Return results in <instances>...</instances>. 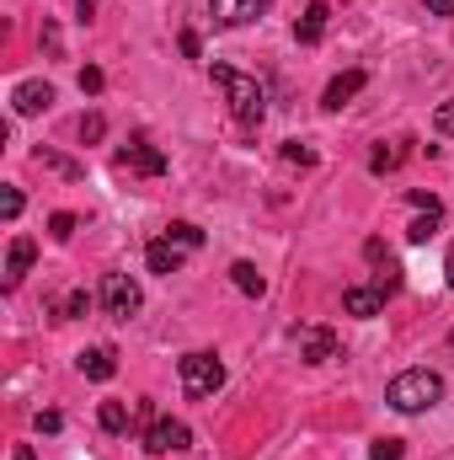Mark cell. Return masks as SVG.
<instances>
[{
	"label": "cell",
	"instance_id": "cell-29",
	"mask_svg": "<svg viewBox=\"0 0 454 460\" xmlns=\"http://www.w3.org/2000/svg\"><path fill=\"white\" fill-rule=\"evenodd\" d=\"M433 128H439V134H454V102H444V108L433 113Z\"/></svg>",
	"mask_w": 454,
	"mask_h": 460
},
{
	"label": "cell",
	"instance_id": "cell-32",
	"mask_svg": "<svg viewBox=\"0 0 454 460\" xmlns=\"http://www.w3.org/2000/svg\"><path fill=\"white\" fill-rule=\"evenodd\" d=\"M16 460H38V456H32V450H27V445H22V450H16Z\"/></svg>",
	"mask_w": 454,
	"mask_h": 460
},
{
	"label": "cell",
	"instance_id": "cell-23",
	"mask_svg": "<svg viewBox=\"0 0 454 460\" xmlns=\"http://www.w3.org/2000/svg\"><path fill=\"white\" fill-rule=\"evenodd\" d=\"M75 226H81V220H75V215H65V209H59V215H54V220H48V235H54V241H70V235H75Z\"/></svg>",
	"mask_w": 454,
	"mask_h": 460
},
{
	"label": "cell",
	"instance_id": "cell-10",
	"mask_svg": "<svg viewBox=\"0 0 454 460\" xmlns=\"http://www.w3.org/2000/svg\"><path fill=\"white\" fill-rule=\"evenodd\" d=\"M11 108H16V118L48 113V108H54V86H48V81H22V86L11 92Z\"/></svg>",
	"mask_w": 454,
	"mask_h": 460
},
{
	"label": "cell",
	"instance_id": "cell-19",
	"mask_svg": "<svg viewBox=\"0 0 454 460\" xmlns=\"http://www.w3.org/2000/svg\"><path fill=\"white\" fill-rule=\"evenodd\" d=\"M97 423H102L108 434H123V429H128V407H123V402H102V412H97Z\"/></svg>",
	"mask_w": 454,
	"mask_h": 460
},
{
	"label": "cell",
	"instance_id": "cell-16",
	"mask_svg": "<svg viewBox=\"0 0 454 460\" xmlns=\"http://www.w3.org/2000/svg\"><path fill=\"white\" fill-rule=\"evenodd\" d=\"M401 145H406V139H396V145H380V150L369 155V172H374V177H385V172H396V166L406 161V150H401Z\"/></svg>",
	"mask_w": 454,
	"mask_h": 460
},
{
	"label": "cell",
	"instance_id": "cell-6",
	"mask_svg": "<svg viewBox=\"0 0 454 460\" xmlns=\"http://www.w3.org/2000/svg\"><path fill=\"white\" fill-rule=\"evenodd\" d=\"M188 445H193V429L177 423V418H155V423L144 429V450H150V456H171V450H188Z\"/></svg>",
	"mask_w": 454,
	"mask_h": 460
},
{
	"label": "cell",
	"instance_id": "cell-12",
	"mask_svg": "<svg viewBox=\"0 0 454 460\" xmlns=\"http://www.w3.org/2000/svg\"><path fill=\"white\" fill-rule=\"evenodd\" d=\"M327 27H332V5H327V0H310V5H305V16L294 22V38H300V43H321V38H327Z\"/></svg>",
	"mask_w": 454,
	"mask_h": 460
},
{
	"label": "cell",
	"instance_id": "cell-5",
	"mask_svg": "<svg viewBox=\"0 0 454 460\" xmlns=\"http://www.w3.org/2000/svg\"><path fill=\"white\" fill-rule=\"evenodd\" d=\"M139 305H144V295H139V284H134L128 273H108V279H102V311H108V316L128 322Z\"/></svg>",
	"mask_w": 454,
	"mask_h": 460
},
{
	"label": "cell",
	"instance_id": "cell-24",
	"mask_svg": "<svg viewBox=\"0 0 454 460\" xmlns=\"http://www.w3.org/2000/svg\"><path fill=\"white\" fill-rule=\"evenodd\" d=\"M369 460H401V439H374Z\"/></svg>",
	"mask_w": 454,
	"mask_h": 460
},
{
	"label": "cell",
	"instance_id": "cell-33",
	"mask_svg": "<svg viewBox=\"0 0 454 460\" xmlns=\"http://www.w3.org/2000/svg\"><path fill=\"white\" fill-rule=\"evenodd\" d=\"M450 353H454V332H450Z\"/></svg>",
	"mask_w": 454,
	"mask_h": 460
},
{
	"label": "cell",
	"instance_id": "cell-8",
	"mask_svg": "<svg viewBox=\"0 0 454 460\" xmlns=\"http://www.w3.org/2000/svg\"><path fill=\"white\" fill-rule=\"evenodd\" d=\"M118 161H123L128 172H139V177H161V172H166V155H161L150 139H128V145L118 150Z\"/></svg>",
	"mask_w": 454,
	"mask_h": 460
},
{
	"label": "cell",
	"instance_id": "cell-27",
	"mask_svg": "<svg viewBox=\"0 0 454 460\" xmlns=\"http://www.w3.org/2000/svg\"><path fill=\"white\" fill-rule=\"evenodd\" d=\"M284 161H300V166H316V150H305V145H284Z\"/></svg>",
	"mask_w": 454,
	"mask_h": 460
},
{
	"label": "cell",
	"instance_id": "cell-4",
	"mask_svg": "<svg viewBox=\"0 0 454 460\" xmlns=\"http://www.w3.org/2000/svg\"><path fill=\"white\" fill-rule=\"evenodd\" d=\"M182 391L188 396H214L220 385H225V364L214 358V353H182Z\"/></svg>",
	"mask_w": 454,
	"mask_h": 460
},
{
	"label": "cell",
	"instance_id": "cell-11",
	"mask_svg": "<svg viewBox=\"0 0 454 460\" xmlns=\"http://www.w3.org/2000/svg\"><path fill=\"white\" fill-rule=\"evenodd\" d=\"M209 11H214L220 27H246L267 11V0H209Z\"/></svg>",
	"mask_w": 454,
	"mask_h": 460
},
{
	"label": "cell",
	"instance_id": "cell-31",
	"mask_svg": "<svg viewBox=\"0 0 454 460\" xmlns=\"http://www.w3.org/2000/svg\"><path fill=\"white\" fill-rule=\"evenodd\" d=\"M444 284L454 289V246H450V257H444Z\"/></svg>",
	"mask_w": 454,
	"mask_h": 460
},
{
	"label": "cell",
	"instance_id": "cell-30",
	"mask_svg": "<svg viewBox=\"0 0 454 460\" xmlns=\"http://www.w3.org/2000/svg\"><path fill=\"white\" fill-rule=\"evenodd\" d=\"M423 5H428L433 16H454V0H423Z\"/></svg>",
	"mask_w": 454,
	"mask_h": 460
},
{
	"label": "cell",
	"instance_id": "cell-7",
	"mask_svg": "<svg viewBox=\"0 0 454 460\" xmlns=\"http://www.w3.org/2000/svg\"><path fill=\"white\" fill-rule=\"evenodd\" d=\"M300 358L305 364H332L342 358V343L332 327H300Z\"/></svg>",
	"mask_w": 454,
	"mask_h": 460
},
{
	"label": "cell",
	"instance_id": "cell-25",
	"mask_svg": "<svg viewBox=\"0 0 454 460\" xmlns=\"http://www.w3.org/2000/svg\"><path fill=\"white\" fill-rule=\"evenodd\" d=\"M0 215H5V220H16V215H22V193H16V188H5V193H0Z\"/></svg>",
	"mask_w": 454,
	"mask_h": 460
},
{
	"label": "cell",
	"instance_id": "cell-3",
	"mask_svg": "<svg viewBox=\"0 0 454 460\" xmlns=\"http://www.w3.org/2000/svg\"><path fill=\"white\" fill-rule=\"evenodd\" d=\"M214 86L225 92L235 123H262V113H267V97H262V86H257L251 75H240V70H230V65H214Z\"/></svg>",
	"mask_w": 454,
	"mask_h": 460
},
{
	"label": "cell",
	"instance_id": "cell-13",
	"mask_svg": "<svg viewBox=\"0 0 454 460\" xmlns=\"http://www.w3.org/2000/svg\"><path fill=\"white\" fill-rule=\"evenodd\" d=\"M363 81H369L363 70H342L337 81L327 86V97H321V108H327V113H342V108H347V102H353V97L363 92Z\"/></svg>",
	"mask_w": 454,
	"mask_h": 460
},
{
	"label": "cell",
	"instance_id": "cell-9",
	"mask_svg": "<svg viewBox=\"0 0 454 460\" xmlns=\"http://www.w3.org/2000/svg\"><path fill=\"white\" fill-rule=\"evenodd\" d=\"M385 295H390V289H380V284H353V289L342 295V311L358 316V322H369V316L385 311Z\"/></svg>",
	"mask_w": 454,
	"mask_h": 460
},
{
	"label": "cell",
	"instance_id": "cell-28",
	"mask_svg": "<svg viewBox=\"0 0 454 460\" xmlns=\"http://www.w3.org/2000/svg\"><path fill=\"white\" fill-rule=\"evenodd\" d=\"M32 423H38V434H59V429H65V418H59V412H38Z\"/></svg>",
	"mask_w": 454,
	"mask_h": 460
},
{
	"label": "cell",
	"instance_id": "cell-21",
	"mask_svg": "<svg viewBox=\"0 0 454 460\" xmlns=\"http://www.w3.org/2000/svg\"><path fill=\"white\" fill-rule=\"evenodd\" d=\"M439 220H444V209H428L423 220H412V230H406V235H412V241H428V235L439 230Z\"/></svg>",
	"mask_w": 454,
	"mask_h": 460
},
{
	"label": "cell",
	"instance_id": "cell-18",
	"mask_svg": "<svg viewBox=\"0 0 454 460\" xmlns=\"http://www.w3.org/2000/svg\"><path fill=\"white\" fill-rule=\"evenodd\" d=\"M38 166H48V172H59V177H86V166H75V161H65V155H54V150H38Z\"/></svg>",
	"mask_w": 454,
	"mask_h": 460
},
{
	"label": "cell",
	"instance_id": "cell-22",
	"mask_svg": "<svg viewBox=\"0 0 454 460\" xmlns=\"http://www.w3.org/2000/svg\"><path fill=\"white\" fill-rule=\"evenodd\" d=\"M102 134H108V118H102V113H86V118H81V139H86V145H97Z\"/></svg>",
	"mask_w": 454,
	"mask_h": 460
},
{
	"label": "cell",
	"instance_id": "cell-26",
	"mask_svg": "<svg viewBox=\"0 0 454 460\" xmlns=\"http://www.w3.org/2000/svg\"><path fill=\"white\" fill-rule=\"evenodd\" d=\"M81 92H92V97L102 92V70H97V65H86V70H81Z\"/></svg>",
	"mask_w": 454,
	"mask_h": 460
},
{
	"label": "cell",
	"instance_id": "cell-17",
	"mask_svg": "<svg viewBox=\"0 0 454 460\" xmlns=\"http://www.w3.org/2000/svg\"><path fill=\"white\" fill-rule=\"evenodd\" d=\"M230 279H235V289H240V295H262V289H267V284H262V273H257L251 262H235V268H230Z\"/></svg>",
	"mask_w": 454,
	"mask_h": 460
},
{
	"label": "cell",
	"instance_id": "cell-20",
	"mask_svg": "<svg viewBox=\"0 0 454 460\" xmlns=\"http://www.w3.org/2000/svg\"><path fill=\"white\" fill-rule=\"evenodd\" d=\"M86 305H92V300H86V289L65 295V300H59V322H75V316H86Z\"/></svg>",
	"mask_w": 454,
	"mask_h": 460
},
{
	"label": "cell",
	"instance_id": "cell-14",
	"mask_svg": "<svg viewBox=\"0 0 454 460\" xmlns=\"http://www.w3.org/2000/svg\"><path fill=\"white\" fill-rule=\"evenodd\" d=\"M32 257H38V241L16 235V241H11V252H5V289H16V284H22V273L32 268Z\"/></svg>",
	"mask_w": 454,
	"mask_h": 460
},
{
	"label": "cell",
	"instance_id": "cell-15",
	"mask_svg": "<svg viewBox=\"0 0 454 460\" xmlns=\"http://www.w3.org/2000/svg\"><path fill=\"white\" fill-rule=\"evenodd\" d=\"M113 348H86V353H81V375H86V380H113Z\"/></svg>",
	"mask_w": 454,
	"mask_h": 460
},
{
	"label": "cell",
	"instance_id": "cell-2",
	"mask_svg": "<svg viewBox=\"0 0 454 460\" xmlns=\"http://www.w3.org/2000/svg\"><path fill=\"white\" fill-rule=\"evenodd\" d=\"M439 396H444V380L433 369H401L385 391V402L396 412H428V407H439Z\"/></svg>",
	"mask_w": 454,
	"mask_h": 460
},
{
	"label": "cell",
	"instance_id": "cell-1",
	"mask_svg": "<svg viewBox=\"0 0 454 460\" xmlns=\"http://www.w3.org/2000/svg\"><path fill=\"white\" fill-rule=\"evenodd\" d=\"M198 246H204V230L188 226V220H177V226H166V235H155V241L144 246V268H150V273H177Z\"/></svg>",
	"mask_w": 454,
	"mask_h": 460
}]
</instances>
